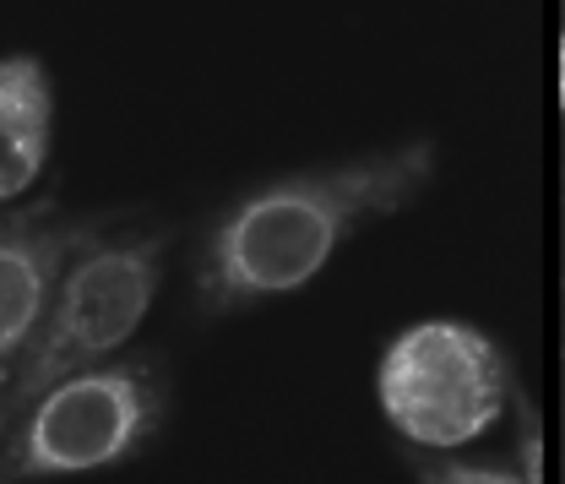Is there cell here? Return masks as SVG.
<instances>
[{
	"label": "cell",
	"instance_id": "6da1fadb",
	"mask_svg": "<svg viewBox=\"0 0 565 484\" xmlns=\"http://www.w3.org/2000/svg\"><path fill=\"white\" fill-rule=\"evenodd\" d=\"M435 175L440 141L414 137L245 191L234 208L212 218L196 251V305L207 316H234L299 294L327 273V262L364 223L414 208Z\"/></svg>",
	"mask_w": 565,
	"mask_h": 484
},
{
	"label": "cell",
	"instance_id": "7a4b0ae2",
	"mask_svg": "<svg viewBox=\"0 0 565 484\" xmlns=\"http://www.w3.org/2000/svg\"><path fill=\"white\" fill-rule=\"evenodd\" d=\"M169 392L152 359H109L44 387L0 424V484H50L137 463L158 441Z\"/></svg>",
	"mask_w": 565,
	"mask_h": 484
},
{
	"label": "cell",
	"instance_id": "3957f363",
	"mask_svg": "<svg viewBox=\"0 0 565 484\" xmlns=\"http://www.w3.org/2000/svg\"><path fill=\"white\" fill-rule=\"evenodd\" d=\"M163 267H169L163 229H120V234L87 240L55 288L39 344L28 348V359L17 365V376L6 387L0 424L17 409H28L44 387L66 381L76 370L109 365L120 348H131L158 288H163Z\"/></svg>",
	"mask_w": 565,
	"mask_h": 484
},
{
	"label": "cell",
	"instance_id": "277c9868",
	"mask_svg": "<svg viewBox=\"0 0 565 484\" xmlns=\"http://www.w3.org/2000/svg\"><path fill=\"white\" fill-rule=\"evenodd\" d=\"M375 403L424 452H457L490 435L511 403V365L490 333L457 316L403 327L375 359Z\"/></svg>",
	"mask_w": 565,
	"mask_h": 484
},
{
	"label": "cell",
	"instance_id": "5b68a950",
	"mask_svg": "<svg viewBox=\"0 0 565 484\" xmlns=\"http://www.w3.org/2000/svg\"><path fill=\"white\" fill-rule=\"evenodd\" d=\"M93 240V223L61 218L55 208H28L0 218V381L11 387L17 365L39 344L55 288L71 256Z\"/></svg>",
	"mask_w": 565,
	"mask_h": 484
},
{
	"label": "cell",
	"instance_id": "8992f818",
	"mask_svg": "<svg viewBox=\"0 0 565 484\" xmlns=\"http://www.w3.org/2000/svg\"><path fill=\"white\" fill-rule=\"evenodd\" d=\"M55 147V82L39 55H0V208L22 202Z\"/></svg>",
	"mask_w": 565,
	"mask_h": 484
},
{
	"label": "cell",
	"instance_id": "52a82bcc",
	"mask_svg": "<svg viewBox=\"0 0 565 484\" xmlns=\"http://www.w3.org/2000/svg\"><path fill=\"white\" fill-rule=\"evenodd\" d=\"M414 480L419 484H527L516 469L500 463H457V457H414Z\"/></svg>",
	"mask_w": 565,
	"mask_h": 484
},
{
	"label": "cell",
	"instance_id": "ba28073f",
	"mask_svg": "<svg viewBox=\"0 0 565 484\" xmlns=\"http://www.w3.org/2000/svg\"><path fill=\"white\" fill-rule=\"evenodd\" d=\"M516 457H522V480L544 484V424L527 398H516Z\"/></svg>",
	"mask_w": 565,
	"mask_h": 484
},
{
	"label": "cell",
	"instance_id": "9c48e42d",
	"mask_svg": "<svg viewBox=\"0 0 565 484\" xmlns=\"http://www.w3.org/2000/svg\"><path fill=\"white\" fill-rule=\"evenodd\" d=\"M555 55H561V109H565V33H561V50Z\"/></svg>",
	"mask_w": 565,
	"mask_h": 484
},
{
	"label": "cell",
	"instance_id": "30bf717a",
	"mask_svg": "<svg viewBox=\"0 0 565 484\" xmlns=\"http://www.w3.org/2000/svg\"><path fill=\"white\" fill-rule=\"evenodd\" d=\"M0 409H6V381H0Z\"/></svg>",
	"mask_w": 565,
	"mask_h": 484
}]
</instances>
